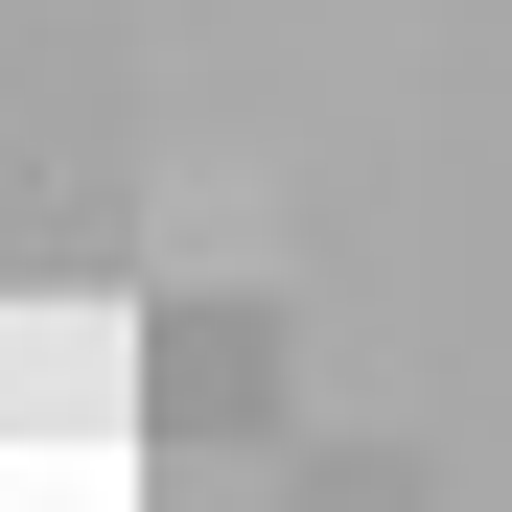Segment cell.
Segmentation results:
<instances>
[{
  "mask_svg": "<svg viewBox=\"0 0 512 512\" xmlns=\"http://www.w3.org/2000/svg\"><path fill=\"white\" fill-rule=\"evenodd\" d=\"M140 443H280V303H163L140 326Z\"/></svg>",
  "mask_w": 512,
  "mask_h": 512,
  "instance_id": "6da1fadb",
  "label": "cell"
},
{
  "mask_svg": "<svg viewBox=\"0 0 512 512\" xmlns=\"http://www.w3.org/2000/svg\"><path fill=\"white\" fill-rule=\"evenodd\" d=\"M140 512H280V466H256V443H163V466H140Z\"/></svg>",
  "mask_w": 512,
  "mask_h": 512,
  "instance_id": "7a4b0ae2",
  "label": "cell"
},
{
  "mask_svg": "<svg viewBox=\"0 0 512 512\" xmlns=\"http://www.w3.org/2000/svg\"><path fill=\"white\" fill-rule=\"evenodd\" d=\"M280 512H419V443H350V466L303 443V466H280Z\"/></svg>",
  "mask_w": 512,
  "mask_h": 512,
  "instance_id": "3957f363",
  "label": "cell"
}]
</instances>
